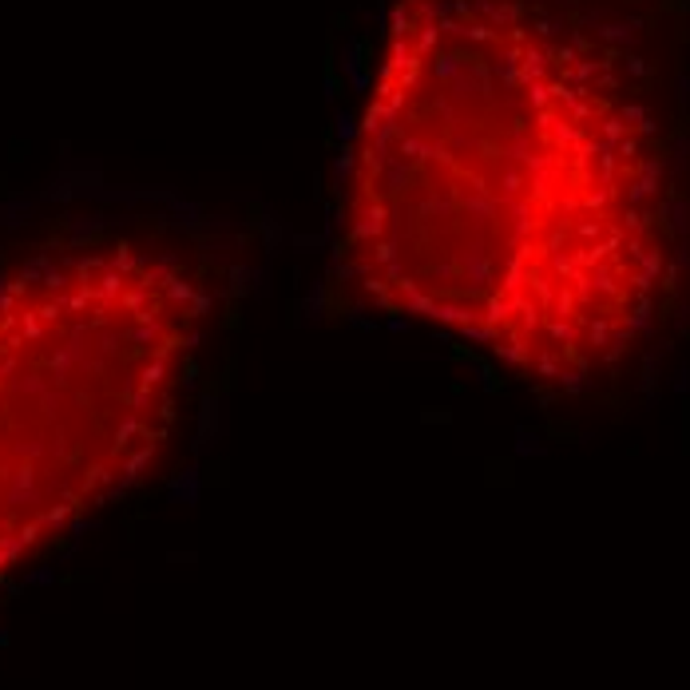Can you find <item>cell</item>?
<instances>
[{"label": "cell", "instance_id": "obj_1", "mask_svg": "<svg viewBox=\"0 0 690 690\" xmlns=\"http://www.w3.org/2000/svg\"><path fill=\"white\" fill-rule=\"evenodd\" d=\"M587 28L564 0H397L338 243L381 314L544 389L619 365L674 278L643 72Z\"/></svg>", "mask_w": 690, "mask_h": 690}, {"label": "cell", "instance_id": "obj_2", "mask_svg": "<svg viewBox=\"0 0 690 690\" xmlns=\"http://www.w3.org/2000/svg\"><path fill=\"white\" fill-rule=\"evenodd\" d=\"M72 223L0 270V583L155 460L195 389L215 294L179 250Z\"/></svg>", "mask_w": 690, "mask_h": 690}]
</instances>
